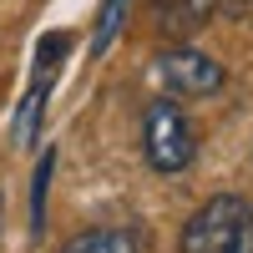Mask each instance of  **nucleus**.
<instances>
[{
  "label": "nucleus",
  "mask_w": 253,
  "mask_h": 253,
  "mask_svg": "<svg viewBox=\"0 0 253 253\" xmlns=\"http://www.w3.org/2000/svg\"><path fill=\"white\" fill-rule=\"evenodd\" d=\"M71 46H76V36H71V31H46V36L36 41L31 81H26V96H20V107H15V122H10V132H15V147H36L41 126H46L51 91H56L61 71H66V56H71Z\"/></svg>",
  "instance_id": "3"
},
{
  "label": "nucleus",
  "mask_w": 253,
  "mask_h": 253,
  "mask_svg": "<svg viewBox=\"0 0 253 253\" xmlns=\"http://www.w3.org/2000/svg\"><path fill=\"white\" fill-rule=\"evenodd\" d=\"M126 5L132 0H96V20H91V56L101 61L112 46H117V36L126 31Z\"/></svg>",
  "instance_id": "6"
},
{
  "label": "nucleus",
  "mask_w": 253,
  "mask_h": 253,
  "mask_svg": "<svg viewBox=\"0 0 253 253\" xmlns=\"http://www.w3.org/2000/svg\"><path fill=\"white\" fill-rule=\"evenodd\" d=\"M147 248V233L137 223H91L71 233L56 253H142Z\"/></svg>",
  "instance_id": "5"
},
{
  "label": "nucleus",
  "mask_w": 253,
  "mask_h": 253,
  "mask_svg": "<svg viewBox=\"0 0 253 253\" xmlns=\"http://www.w3.org/2000/svg\"><path fill=\"white\" fill-rule=\"evenodd\" d=\"M0 208H5V198H0Z\"/></svg>",
  "instance_id": "8"
},
{
  "label": "nucleus",
  "mask_w": 253,
  "mask_h": 253,
  "mask_svg": "<svg viewBox=\"0 0 253 253\" xmlns=\"http://www.w3.org/2000/svg\"><path fill=\"white\" fill-rule=\"evenodd\" d=\"M157 76H162V86H167L172 101H213L228 86V66H223L213 51L193 46V41H172V46H162L157 51Z\"/></svg>",
  "instance_id": "4"
},
{
  "label": "nucleus",
  "mask_w": 253,
  "mask_h": 253,
  "mask_svg": "<svg viewBox=\"0 0 253 253\" xmlns=\"http://www.w3.org/2000/svg\"><path fill=\"white\" fill-rule=\"evenodd\" d=\"M142 157L157 177H182L198 162V126L182 112V101L152 96L142 107Z\"/></svg>",
  "instance_id": "2"
},
{
  "label": "nucleus",
  "mask_w": 253,
  "mask_h": 253,
  "mask_svg": "<svg viewBox=\"0 0 253 253\" xmlns=\"http://www.w3.org/2000/svg\"><path fill=\"white\" fill-rule=\"evenodd\" d=\"M51 172H56V147H46L36 162V182H31V238L46 233V198H51Z\"/></svg>",
  "instance_id": "7"
},
{
  "label": "nucleus",
  "mask_w": 253,
  "mask_h": 253,
  "mask_svg": "<svg viewBox=\"0 0 253 253\" xmlns=\"http://www.w3.org/2000/svg\"><path fill=\"white\" fill-rule=\"evenodd\" d=\"M177 253H253V203L243 193H213L187 213Z\"/></svg>",
  "instance_id": "1"
}]
</instances>
